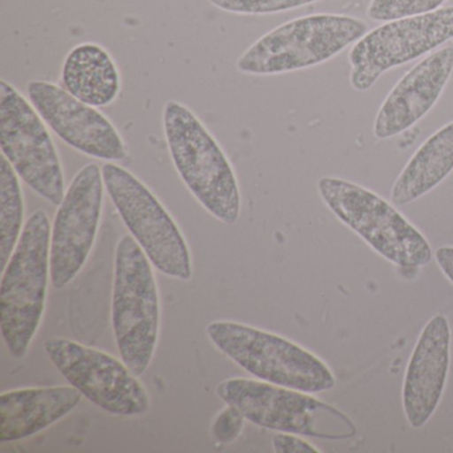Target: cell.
<instances>
[{"mask_svg":"<svg viewBox=\"0 0 453 453\" xmlns=\"http://www.w3.org/2000/svg\"><path fill=\"white\" fill-rule=\"evenodd\" d=\"M104 188L102 168L88 164L65 190L51 230V283L58 290L70 285L88 261L99 232Z\"/></svg>","mask_w":453,"mask_h":453,"instance_id":"7c38bea8","label":"cell"},{"mask_svg":"<svg viewBox=\"0 0 453 453\" xmlns=\"http://www.w3.org/2000/svg\"><path fill=\"white\" fill-rule=\"evenodd\" d=\"M62 86L91 107H107L120 94V73L107 50L96 43H81L63 63Z\"/></svg>","mask_w":453,"mask_h":453,"instance_id":"e0dca14e","label":"cell"},{"mask_svg":"<svg viewBox=\"0 0 453 453\" xmlns=\"http://www.w3.org/2000/svg\"><path fill=\"white\" fill-rule=\"evenodd\" d=\"M75 387H41L4 392L0 396V441L27 439L67 416L81 402Z\"/></svg>","mask_w":453,"mask_h":453,"instance_id":"2e32d148","label":"cell"},{"mask_svg":"<svg viewBox=\"0 0 453 453\" xmlns=\"http://www.w3.org/2000/svg\"><path fill=\"white\" fill-rule=\"evenodd\" d=\"M447 0H371L367 15L375 22L429 14L441 9Z\"/></svg>","mask_w":453,"mask_h":453,"instance_id":"ffe728a7","label":"cell"},{"mask_svg":"<svg viewBox=\"0 0 453 453\" xmlns=\"http://www.w3.org/2000/svg\"><path fill=\"white\" fill-rule=\"evenodd\" d=\"M246 418L234 405L227 404L214 418L211 426V434L217 441L229 444L234 441L242 434Z\"/></svg>","mask_w":453,"mask_h":453,"instance_id":"7402d4cb","label":"cell"},{"mask_svg":"<svg viewBox=\"0 0 453 453\" xmlns=\"http://www.w3.org/2000/svg\"><path fill=\"white\" fill-rule=\"evenodd\" d=\"M102 172L113 205L153 266L168 277L189 280L192 278L189 248L179 225L163 203L123 166L105 163Z\"/></svg>","mask_w":453,"mask_h":453,"instance_id":"ba28073f","label":"cell"},{"mask_svg":"<svg viewBox=\"0 0 453 453\" xmlns=\"http://www.w3.org/2000/svg\"><path fill=\"white\" fill-rule=\"evenodd\" d=\"M434 257H436L437 264L445 277L453 283V248L444 246V248L437 249Z\"/></svg>","mask_w":453,"mask_h":453,"instance_id":"cb8c5ba5","label":"cell"},{"mask_svg":"<svg viewBox=\"0 0 453 453\" xmlns=\"http://www.w3.org/2000/svg\"><path fill=\"white\" fill-rule=\"evenodd\" d=\"M217 395L262 428L327 440L357 434L354 423L343 412L306 392L253 379L230 378L219 384Z\"/></svg>","mask_w":453,"mask_h":453,"instance_id":"52a82bcc","label":"cell"},{"mask_svg":"<svg viewBox=\"0 0 453 453\" xmlns=\"http://www.w3.org/2000/svg\"><path fill=\"white\" fill-rule=\"evenodd\" d=\"M50 360L89 402L115 416H142L150 399L137 375L112 355L65 338L44 344Z\"/></svg>","mask_w":453,"mask_h":453,"instance_id":"8fae6325","label":"cell"},{"mask_svg":"<svg viewBox=\"0 0 453 453\" xmlns=\"http://www.w3.org/2000/svg\"><path fill=\"white\" fill-rule=\"evenodd\" d=\"M152 262L131 234L119 241L112 290V327L121 360L140 376L160 334V293Z\"/></svg>","mask_w":453,"mask_h":453,"instance_id":"3957f363","label":"cell"},{"mask_svg":"<svg viewBox=\"0 0 453 453\" xmlns=\"http://www.w3.org/2000/svg\"><path fill=\"white\" fill-rule=\"evenodd\" d=\"M27 95L47 127L73 150L110 163L128 156V148L115 126L63 87L33 81L27 84Z\"/></svg>","mask_w":453,"mask_h":453,"instance_id":"4fadbf2b","label":"cell"},{"mask_svg":"<svg viewBox=\"0 0 453 453\" xmlns=\"http://www.w3.org/2000/svg\"><path fill=\"white\" fill-rule=\"evenodd\" d=\"M453 71V47H444L411 68L376 115L373 136L391 139L415 126L434 108Z\"/></svg>","mask_w":453,"mask_h":453,"instance_id":"5bb4252c","label":"cell"},{"mask_svg":"<svg viewBox=\"0 0 453 453\" xmlns=\"http://www.w3.org/2000/svg\"><path fill=\"white\" fill-rule=\"evenodd\" d=\"M450 328L444 315L432 318L418 336L403 384V408L413 428H421L439 405L449 371Z\"/></svg>","mask_w":453,"mask_h":453,"instance_id":"9a60e30c","label":"cell"},{"mask_svg":"<svg viewBox=\"0 0 453 453\" xmlns=\"http://www.w3.org/2000/svg\"><path fill=\"white\" fill-rule=\"evenodd\" d=\"M206 333L222 354L258 380L306 394L335 387L325 362L282 336L229 320L211 322Z\"/></svg>","mask_w":453,"mask_h":453,"instance_id":"277c9868","label":"cell"},{"mask_svg":"<svg viewBox=\"0 0 453 453\" xmlns=\"http://www.w3.org/2000/svg\"><path fill=\"white\" fill-rule=\"evenodd\" d=\"M20 177L2 155L0 163V264L6 267L17 248L25 225V200Z\"/></svg>","mask_w":453,"mask_h":453,"instance_id":"d6986e66","label":"cell"},{"mask_svg":"<svg viewBox=\"0 0 453 453\" xmlns=\"http://www.w3.org/2000/svg\"><path fill=\"white\" fill-rule=\"evenodd\" d=\"M51 230L46 211H34L4 269L0 330L10 355L15 359L26 357L43 319L51 278Z\"/></svg>","mask_w":453,"mask_h":453,"instance_id":"7a4b0ae2","label":"cell"},{"mask_svg":"<svg viewBox=\"0 0 453 453\" xmlns=\"http://www.w3.org/2000/svg\"><path fill=\"white\" fill-rule=\"evenodd\" d=\"M453 39V6L402 18L365 34L349 52V83L368 91L383 73L412 62Z\"/></svg>","mask_w":453,"mask_h":453,"instance_id":"30bf717a","label":"cell"},{"mask_svg":"<svg viewBox=\"0 0 453 453\" xmlns=\"http://www.w3.org/2000/svg\"><path fill=\"white\" fill-rule=\"evenodd\" d=\"M163 123L172 160L189 192L211 216L234 225L241 214L240 187L213 134L176 100L164 107Z\"/></svg>","mask_w":453,"mask_h":453,"instance_id":"6da1fadb","label":"cell"},{"mask_svg":"<svg viewBox=\"0 0 453 453\" xmlns=\"http://www.w3.org/2000/svg\"><path fill=\"white\" fill-rule=\"evenodd\" d=\"M318 190L336 219L387 261L404 269H418L431 262L428 241L375 193L335 177L320 179Z\"/></svg>","mask_w":453,"mask_h":453,"instance_id":"8992f818","label":"cell"},{"mask_svg":"<svg viewBox=\"0 0 453 453\" xmlns=\"http://www.w3.org/2000/svg\"><path fill=\"white\" fill-rule=\"evenodd\" d=\"M273 449L277 453H318L319 449L293 434L280 432L273 437Z\"/></svg>","mask_w":453,"mask_h":453,"instance_id":"603a6c76","label":"cell"},{"mask_svg":"<svg viewBox=\"0 0 453 453\" xmlns=\"http://www.w3.org/2000/svg\"><path fill=\"white\" fill-rule=\"evenodd\" d=\"M222 12L238 15H270L299 9L319 0H209Z\"/></svg>","mask_w":453,"mask_h":453,"instance_id":"44dd1931","label":"cell"},{"mask_svg":"<svg viewBox=\"0 0 453 453\" xmlns=\"http://www.w3.org/2000/svg\"><path fill=\"white\" fill-rule=\"evenodd\" d=\"M0 147L18 176L52 205L65 198L59 153L38 111L14 86L0 81Z\"/></svg>","mask_w":453,"mask_h":453,"instance_id":"9c48e42d","label":"cell"},{"mask_svg":"<svg viewBox=\"0 0 453 453\" xmlns=\"http://www.w3.org/2000/svg\"><path fill=\"white\" fill-rule=\"evenodd\" d=\"M367 30V23L346 15L298 18L251 44L237 60V70L267 76L314 67L357 43Z\"/></svg>","mask_w":453,"mask_h":453,"instance_id":"5b68a950","label":"cell"},{"mask_svg":"<svg viewBox=\"0 0 453 453\" xmlns=\"http://www.w3.org/2000/svg\"><path fill=\"white\" fill-rule=\"evenodd\" d=\"M453 171V121L434 132L408 161L391 190V203L404 206L431 192Z\"/></svg>","mask_w":453,"mask_h":453,"instance_id":"ac0fdd59","label":"cell"}]
</instances>
